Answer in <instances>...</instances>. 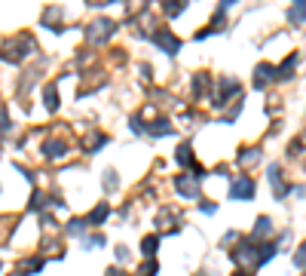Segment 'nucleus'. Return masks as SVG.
Wrapping results in <instances>:
<instances>
[{
  "instance_id": "nucleus-1",
  "label": "nucleus",
  "mask_w": 306,
  "mask_h": 276,
  "mask_svg": "<svg viewBox=\"0 0 306 276\" xmlns=\"http://www.w3.org/2000/svg\"><path fill=\"white\" fill-rule=\"evenodd\" d=\"M110 34H113V22H110V18H98V22H92L89 31H86V37H89L92 43H101V40H107Z\"/></svg>"
},
{
  "instance_id": "nucleus-2",
  "label": "nucleus",
  "mask_w": 306,
  "mask_h": 276,
  "mask_svg": "<svg viewBox=\"0 0 306 276\" xmlns=\"http://www.w3.org/2000/svg\"><path fill=\"white\" fill-rule=\"evenodd\" d=\"M251 194H254V181H251L248 175H239V178L233 181V187H230V197H233V200H251Z\"/></svg>"
},
{
  "instance_id": "nucleus-3",
  "label": "nucleus",
  "mask_w": 306,
  "mask_h": 276,
  "mask_svg": "<svg viewBox=\"0 0 306 276\" xmlns=\"http://www.w3.org/2000/svg\"><path fill=\"white\" fill-rule=\"evenodd\" d=\"M156 43H159V46H162V52H169V55H175V52H178V46H181V40H178L172 31H166V28L156 34Z\"/></svg>"
},
{
  "instance_id": "nucleus-4",
  "label": "nucleus",
  "mask_w": 306,
  "mask_h": 276,
  "mask_svg": "<svg viewBox=\"0 0 306 276\" xmlns=\"http://www.w3.org/2000/svg\"><path fill=\"white\" fill-rule=\"evenodd\" d=\"M273 74H276V68H273V65H257V68H254V86H257V89H264V86L273 80Z\"/></svg>"
},
{
  "instance_id": "nucleus-5",
  "label": "nucleus",
  "mask_w": 306,
  "mask_h": 276,
  "mask_svg": "<svg viewBox=\"0 0 306 276\" xmlns=\"http://www.w3.org/2000/svg\"><path fill=\"white\" fill-rule=\"evenodd\" d=\"M196 178H199V175H181V178H178V190H181V194H187V197H196V194H199Z\"/></svg>"
},
{
  "instance_id": "nucleus-6",
  "label": "nucleus",
  "mask_w": 306,
  "mask_h": 276,
  "mask_svg": "<svg viewBox=\"0 0 306 276\" xmlns=\"http://www.w3.org/2000/svg\"><path fill=\"white\" fill-rule=\"evenodd\" d=\"M43 154H46L49 160L64 157V141H46V144H43Z\"/></svg>"
},
{
  "instance_id": "nucleus-7",
  "label": "nucleus",
  "mask_w": 306,
  "mask_h": 276,
  "mask_svg": "<svg viewBox=\"0 0 306 276\" xmlns=\"http://www.w3.org/2000/svg\"><path fill=\"white\" fill-rule=\"evenodd\" d=\"M107 212H110V206H107V203H101V206H95V209H92V215L86 218V224H101V221L107 218Z\"/></svg>"
},
{
  "instance_id": "nucleus-8",
  "label": "nucleus",
  "mask_w": 306,
  "mask_h": 276,
  "mask_svg": "<svg viewBox=\"0 0 306 276\" xmlns=\"http://www.w3.org/2000/svg\"><path fill=\"white\" fill-rule=\"evenodd\" d=\"M175 157H178V163H181V166H190V163H193V151H190V144H181Z\"/></svg>"
},
{
  "instance_id": "nucleus-9",
  "label": "nucleus",
  "mask_w": 306,
  "mask_h": 276,
  "mask_svg": "<svg viewBox=\"0 0 306 276\" xmlns=\"http://www.w3.org/2000/svg\"><path fill=\"white\" fill-rule=\"evenodd\" d=\"M288 18L297 25V22H303L306 18V3H297V6H291V12H288Z\"/></svg>"
},
{
  "instance_id": "nucleus-10",
  "label": "nucleus",
  "mask_w": 306,
  "mask_h": 276,
  "mask_svg": "<svg viewBox=\"0 0 306 276\" xmlns=\"http://www.w3.org/2000/svg\"><path fill=\"white\" fill-rule=\"evenodd\" d=\"M270 230H273V224H270V218H267V215H264V218H261V221H257V224H254V237H267V233H270Z\"/></svg>"
},
{
  "instance_id": "nucleus-11",
  "label": "nucleus",
  "mask_w": 306,
  "mask_h": 276,
  "mask_svg": "<svg viewBox=\"0 0 306 276\" xmlns=\"http://www.w3.org/2000/svg\"><path fill=\"white\" fill-rule=\"evenodd\" d=\"M46 108H49V111L58 108V92H55V86H46Z\"/></svg>"
},
{
  "instance_id": "nucleus-12",
  "label": "nucleus",
  "mask_w": 306,
  "mask_h": 276,
  "mask_svg": "<svg viewBox=\"0 0 306 276\" xmlns=\"http://www.w3.org/2000/svg\"><path fill=\"white\" fill-rule=\"evenodd\" d=\"M150 132H153V135H169L172 126H169V120H156V123L150 126Z\"/></svg>"
},
{
  "instance_id": "nucleus-13",
  "label": "nucleus",
  "mask_w": 306,
  "mask_h": 276,
  "mask_svg": "<svg viewBox=\"0 0 306 276\" xmlns=\"http://www.w3.org/2000/svg\"><path fill=\"white\" fill-rule=\"evenodd\" d=\"M156 246H159V237H147V240L141 243V252H144V255H153Z\"/></svg>"
},
{
  "instance_id": "nucleus-14",
  "label": "nucleus",
  "mask_w": 306,
  "mask_h": 276,
  "mask_svg": "<svg viewBox=\"0 0 306 276\" xmlns=\"http://www.w3.org/2000/svg\"><path fill=\"white\" fill-rule=\"evenodd\" d=\"M239 160L242 163H254V160H261V154L257 151H245V154H239Z\"/></svg>"
},
{
  "instance_id": "nucleus-15",
  "label": "nucleus",
  "mask_w": 306,
  "mask_h": 276,
  "mask_svg": "<svg viewBox=\"0 0 306 276\" xmlns=\"http://www.w3.org/2000/svg\"><path fill=\"white\" fill-rule=\"evenodd\" d=\"M294 261H297V267H306V243L297 249V255H294Z\"/></svg>"
},
{
  "instance_id": "nucleus-16",
  "label": "nucleus",
  "mask_w": 306,
  "mask_h": 276,
  "mask_svg": "<svg viewBox=\"0 0 306 276\" xmlns=\"http://www.w3.org/2000/svg\"><path fill=\"white\" fill-rule=\"evenodd\" d=\"M43 200H46V197H43V194L37 190V194L31 197V209H40V206H43Z\"/></svg>"
},
{
  "instance_id": "nucleus-17",
  "label": "nucleus",
  "mask_w": 306,
  "mask_h": 276,
  "mask_svg": "<svg viewBox=\"0 0 306 276\" xmlns=\"http://www.w3.org/2000/svg\"><path fill=\"white\" fill-rule=\"evenodd\" d=\"M184 6H187V3H172V6H166V12H169V15H178Z\"/></svg>"
},
{
  "instance_id": "nucleus-18",
  "label": "nucleus",
  "mask_w": 306,
  "mask_h": 276,
  "mask_svg": "<svg viewBox=\"0 0 306 276\" xmlns=\"http://www.w3.org/2000/svg\"><path fill=\"white\" fill-rule=\"evenodd\" d=\"M156 273V264H153V261H150V264H144V267H141V276H153Z\"/></svg>"
},
{
  "instance_id": "nucleus-19",
  "label": "nucleus",
  "mask_w": 306,
  "mask_h": 276,
  "mask_svg": "<svg viewBox=\"0 0 306 276\" xmlns=\"http://www.w3.org/2000/svg\"><path fill=\"white\" fill-rule=\"evenodd\" d=\"M107 276H123L120 270H107Z\"/></svg>"
},
{
  "instance_id": "nucleus-20",
  "label": "nucleus",
  "mask_w": 306,
  "mask_h": 276,
  "mask_svg": "<svg viewBox=\"0 0 306 276\" xmlns=\"http://www.w3.org/2000/svg\"><path fill=\"white\" fill-rule=\"evenodd\" d=\"M233 276H248V273H233Z\"/></svg>"
}]
</instances>
